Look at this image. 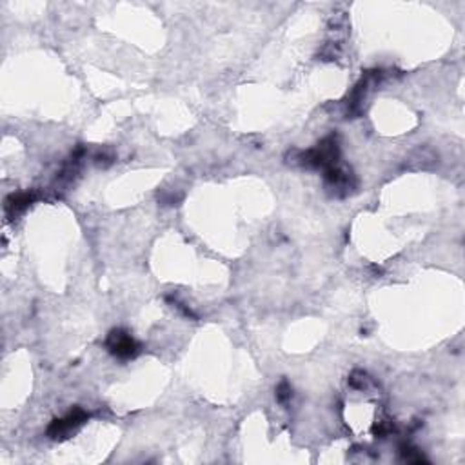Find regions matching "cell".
<instances>
[{"mask_svg":"<svg viewBox=\"0 0 465 465\" xmlns=\"http://www.w3.org/2000/svg\"><path fill=\"white\" fill-rule=\"evenodd\" d=\"M340 158V144L338 136L329 135L318 144L317 148L307 149V151H298V158L296 162H300L302 165H307V167H317L324 171L331 170L338 165Z\"/></svg>","mask_w":465,"mask_h":465,"instance_id":"cell-1","label":"cell"},{"mask_svg":"<svg viewBox=\"0 0 465 465\" xmlns=\"http://www.w3.org/2000/svg\"><path fill=\"white\" fill-rule=\"evenodd\" d=\"M106 348L113 357L129 360L140 352V344L126 329H113L106 338Z\"/></svg>","mask_w":465,"mask_h":465,"instance_id":"cell-2","label":"cell"},{"mask_svg":"<svg viewBox=\"0 0 465 465\" xmlns=\"http://www.w3.org/2000/svg\"><path fill=\"white\" fill-rule=\"evenodd\" d=\"M87 418H89V413H86V411L80 407H75L73 411L65 414L64 418L53 420L51 426L48 427V436L53 440L64 438V436L70 435L71 431L79 429L82 423H86Z\"/></svg>","mask_w":465,"mask_h":465,"instance_id":"cell-3","label":"cell"},{"mask_svg":"<svg viewBox=\"0 0 465 465\" xmlns=\"http://www.w3.org/2000/svg\"><path fill=\"white\" fill-rule=\"evenodd\" d=\"M37 198V193H18V195H11L6 200V211L8 217H17L22 211H26Z\"/></svg>","mask_w":465,"mask_h":465,"instance_id":"cell-4","label":"cell"},{"mask_svg":"<svg viewBox=\"0 0 465 465\" xmlns=\"http://www.w3.org/2000/svg\"><path fill=\"white\" fill-rule=\"evenodd\" d=\"M349 383H351L355 389H365L367 383H369V376L364 373V371H355L351 374V378H349Z\"/></svg>","mask_w":465,"mask_h":465,"instance_id":"cell-5","label":"cell"},{"mask_svg":"<svg viewBox=\"0 0 465 465\" xmlns=\"http://www.w3.org/2000/svg\"><path fill=\"white\" fill-rule=\"evenodd\" d=\"M289 398H291V387H289V383H287L286 380H282L280 386L276 387V400H279L280 404H286Z\"/></svg>","mask_w":465,"mask_h":465,"instance_id":"cell-6","label":"cell"}]
</instances>
